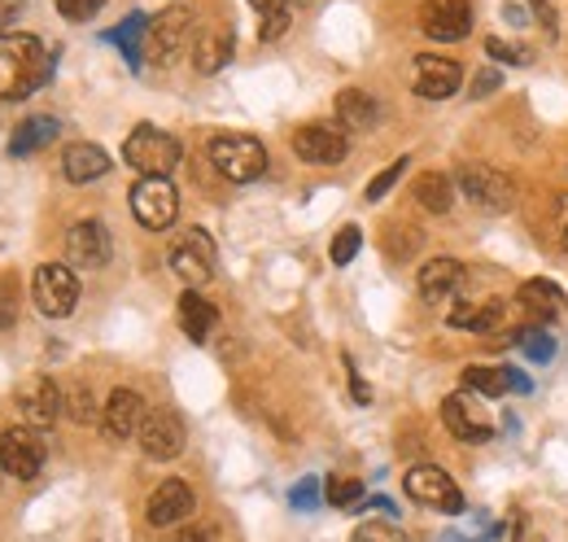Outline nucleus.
<instances>
[{"instance_id": "46", "label": "nucleus", "mask_w": 568, "mask_h": 542, "mask_svg": "<svg viewBox=\"0 0 568 542\" xmlns=\"http://www.w3.org/2000/svg\"><path fill=\"white\" fill-rule=\"evenodd\" d=\"M511 542H537V529H533V525L520 516V520L511 525Z\"/></svg>"}, {"instance_id": "25", "label": "nucleus", "mask_w": 568, "mask_h": 542, "mask_svg": "<svg viewBox=\"0 0 568 542\" xmlns=\"http://www.w3.org/2000/svg\"><path fill=\"white\" fill-rule=\"evenodd\" d=\"M214 323H218V310H214L197 288H188V293L179 297V328H184V337L201 345V341L214 332Z\"/></svg>"}, {"instance_id": "12", "label": "nucleus", "mask_w": 568, "mask_h": 542, "mask_svg": "<svg viewBox=\"0 0 568 542\" xmlns=\"http://www.w3.org/2000/svg\"><path fill=\"white\" fill-rule=\"evenodd\" d=\"M459 83H463V70H459L450 57L419 52L415 66H411V87H415V96H424V101H446V96L459 92Z\"/></svg>"}, {"instance_id": "32", "label": "nucleus", "mask_w": 568, "mask_h": 542, "mask_svg": "<svg viewBox=\"0 0 568 542\" xmlns=\"http://www.w3.org/2000/svg\"><path fill=\"white\" fill-rule=\"evenodd\" d=\"M323 494H328V503H332V507L354 511V507L363 503V481H354V476H328Z\"/></svg>"}, {"instance_id": "42", "label": "nucleus", "mask_w": 568, "mask_h": 542, "mask_svg": "<svg viewBox=\"0 0 568 542\" xmlns=\"http://www.w3.org/2000/svg\"><path fill=\"white\" fill-rule=\"evenodd\" d=\"M345 367H350V389H354V402H358V406H367V402H371V389L363 385V376H358V367H354L350 358H345Z\"/></svg>"}, {"instance_id": "39", "label": "nucleus", "mask_w": 568, "mask_h": 542, "mask_svg": "<svg viewBox=\"0 0 568 542\" xmlns=\"http://www.w3.org/2000/svg\"><path fill=\"white\" fill-rule=\"evenodd\" d=\"M485 52L494 57V61H511V66H529L533 61V52L529 48H520V44H502V39H485Z\"/></svg>"}, {"instance_id": "7", "label": "nucleus", "mask_w": 568, "mask_h": 542, "mask_svg": "<svg viewBox=\"0 0 568 542\" xmlns=\"http://www.w3.org/2000/svg\"><path fill=\"white\" fill-rule=\"evenodd\" d=\"M31 297L39 306V315L66 319L74 310V302H79V280H74V271L66 262H44L35 271V280H31Z\"/></svg>"}, {"instance_id": "45", "label": "nucleus", "mask_w": 568, "mask_h": 542, "mask_svg": "<svg viewBox=\"0 0 568 542\" xmlns=\"http://www.w3.org/2000/svg\"><path fill=\"white\" fill-rule=\"evenodd\" d=\"M22 4H26V0H0V35H9L13 17L22 13Z\"/></svg>"}, {"instance_id": "8", "label": "nucleus", "mask_w": 568, "mask_h": 542, "mask_svg": "<svg viewBox=\"0 0 568 542\" xmlns=\"http://www.w3.org/2000/svg\"><path fill=\"white\" fill-rule=\"evenodd\" d=\"M214 262H218L214 240H210L201 227H188V232L175 236V245H170V271H175L188 288L205 284V280L214 275Z\"/></svg>"}, {"instance_id": "3", "label": "nucleus", "mask_w": 568, "mask_h": 542, "mask_svg": "<svg viewBox=\"0 0 568 542\" xmlns=\"http://www.w3.org/2000/svg\"><path fill=\"white\" fill-rule=\"evenodd\" d=\"M210 162L218 175H227L232 184H249L267 170V149L253 140V136H240V131H223L210 140Z\"/></svg>"}, {"instance_id": "21", "label": "nucleus", "mask_w": 568, "mask_h": 542, "mask_svg": "<svg viewBox=\"0 0 568 542\" xmlns=\"http://www.w3.org/2000/svg\"><path fill=\"white\" fill-rule=\"evenodd\" d=\"M454 328H468V332H494L502 319H507V302L502 297H463V302H454L450 306V315H446Z\"/></svg>"}, {"instance_id": "1", "label": "nucleus", "mask_w": 568, "mask_h": 542, "mask_svg": "<svg viewBox=\"0 0 568 542\" xmlns=\"http://www.w3.org/2000/svg\"><path fill=\"white\" fill-rule=\"evenodd\" d=\"M52 74V57L35 35H0V101H26Z\"/></svg>"}, {"instance_id": "48", "label": "nucleus", "mask_w": 568, "mask_h": 542, "mask_svg": "<svg viewBox=\"0 0 568 542\" xmlns=\"http://www.w3.org/2000/svg\"><path fill=\"white\" fill-rule=\"evenodd\" d=\"M258 13H267V9H275V4H284V0H249Z\"/></svg>"}, {"instance_id": "34", "label": "nucleus", "mask_w": 568, "mask_h": 542, "mask_svg": "<svg viewBox=\"0 0 568 542\" xmlns=\"http://www.w3.org/2000/svg\"><path fill=\"white\" fill-rule=\"evenodd\" d=\"M358 245H363V232L350 223V227H341V232L332 236V249H328V254H332V262H336V267H345V262H354Z\"/></svg>"}, {"instance_id": "16", "label": "nucleus", "mask_w": 568, "mask_h": 542, "mask_svg": "<svg viewBox=\"0 0 568 542\" xmlns=\"http://www.w3.org/2000/svg\"><path fill=\"white\" fill-rule=\"evenodd\" d=\"M419 26H424L428 39L454 44V39H463L472 31V4L468 0H424Z\"/></svg>"}, {"instance_id": "10", "label": "nucleus", "mask_w": 568, "mask_h": 542, "mask_svg": "<svg viewBox=\"0 0 568 542\" xmlns=\"http://www.w3.org/2000/svg\"><path fill=\"white\" fill-rule=\"evenodd\" d=\"M293 153L301 162H310V166H336V162H345L350 140L332 122H306V127L293 131Z\"/></svg>"}, {"instance_id": "5", "label": "nucleus", "mask_w": 568, "mask_h": 542, "mask_svg": "<svg viewBox=\"0 0 568 542\" xmlns=\"http://www.w3.org/2000/svg\"><path fill=\"white\" fill-rule=\"evenodd\" d=\"M459 192H463L472 205H481L485 214H507V210L516 205V184H511V175H502L498 166H485V162H468V166L459 170Z\"/></svg>"}, {"instance_id": "13", "label": "nucleus", "mask_w": 568, "mask_h": 542, "mask_svg": "<svg viewBox=\"0 0 568 542\" xmlns=\"http://www.w3.org/2000/svg\"><path fill=\"white\" fill-rule=\"evenodd\" d=\"M17 411H22L26 428H48V424L66 411V393L57 389V380L31 376V380L17 385Z\"/></svg>"}, {"instance_id": "49", "label": "nucleus", "mask_w": 568, "mask_h": 542, "mask_svg": "<svg viewBox=\"0 0 568 542\" xmlns=\"http://www.w3.org/2000/svg\"><path fill=\"white\" fill-rule=\"evenodd\" d=\"M441 542H481V538H463V533H446Z\"/></svg>"}, {"instance_id": "50", "label": "nucleus", "mask_w": 568, "mask_h": 542, "mask_svg": "<svg viewBox=\"0 0 568 542\" xmlns=\"http://www.w3.org/2000/svg\"><path fill=\"white\" fill-rule=\"evenodd\" d=\"M564 249H568V219H564Z\"/></svg>"}, {"instance_id": "30", "label": "nucleus", "mask_w": 568, "mask_h": 542, "mask_svg": "<svg viewBox=\"0 0 568 542\" xmlns=\"http://www.w3.org/2000/svg\"><path fill=\"white\" fill-rule=\"evenodd\" d=\"M144 35H149V17L144 13H131L118 31H109V39L122 48V57L131 61V66H140V52H144Z\"/></svg>"}, {"instance_id": "19", "label": "nucleus", "mask_w": 568, "mask_h": 542, "mask_svg": "<svg viewBox=\"0 0 568 542\" xmlns=\"http://www.w3.org/2000/svg\"><path fill=\"white\" fill-rule=\"evenodd\" d=\"M144 398L135 393V389H114L109 398H105V411H100V424H105V433L114 437V441H127V437H135L140 433V424H144Z\"/></svg>"}, {"instance_id": "4", "label": "nucleus", "mask_w": 568, "mask_h": 542, "mask_svg": "<svg viewBox=\"0 0 568 542\" xmlns=\"http://www.w3.org/2000/svg\"><path fill=\"white\" fill-rule=\"evenodd\" d=\"M192 9L188 4H170L162 9L153 22H149V35H144V52L157 61V66H170L179 61V52H188L192 44Z\"/></svg>"}, {"instance_id": "47", "label": "nucleus", "mask_w": 568, "mask_h": 542, "mask_svg": "<svg viewBox=\"0 0 568 542\" xmlns=\"http://www.w3.org/2000/svg\"><path fill=\"white\" fill-rule=\"evenodd\" d=\"M166 542H210V529H184V533H175Z\"/></svg>"}, {"instance_id": "28", "label": "nucleus", "mask_w": 568, "mask_h": 542, "mask_svg": "<svg viewBox=\"0 0 568 542\" xmlns=\"http://www.w3.org/2000/svg\"><path fill=\"white\" fill-rule=\"evenodd\" d=\"M227 61H232V31H205V35H197V44H192V66H197L201 74H218Z\"/></svg>"}, {"instance_id": "43", "label": "nucleus", "mask_w": 568, "mask_h": 542, "mask_svg": "<svg viewBox=\"0 0 568 542\" xmlns=\"http://www.w3.org/2000/svg\"><path fill=\"white\" fill-rule=\"evenodd\" d=\"M529 4H533V17L542 22V31L555 35V9H551V0H529Z\"/></svg>"}, {"instance_id": "20", "label": "nucleus", "mask_w": 568, "mask_h": 542, "mask_svg": "<svg viewBox=\"0 0 568 542\" xmlns=\"http://www.w3.org/2000/svg\"><path fill=\"white\" fill-rule=\"evenodd\" d=\"M463 284H468V271H463L459 258H446V254H441V258H428V262L419 267V293H424V302L459 297Z\"/></svg>"}, {"instance_id": "40", "label": "nucleus", "mask_w": 568, "mask_h": 542, "mask_svg": "<svg viewBox=\"0 0 568 542\" xmlns=\"http://www.w3.org/2000/svg\"><path fill=\"white\" fill-rule=\"evenodd\" d=\"M319 490H323V485H319L315 476H301V481L288 490V503H293L297 511H315V507H319Z\"/></svg>"}, {"instance_id": "14", "label": "nucleus", "mask_w": 568, "mask_h": 542, "mask_svg": "<svg viewBox=\"0 0 568 542\" xmlns=\"http://www.w3.org/2000/svg\"><path fill=\"white\" fill-rule=\"evenodd\" d=\"M184 437H188L184 420H179L175 411H166V406L149 411L144 424H140V433H135V441H140V450H144L149 459H175V455L184 450Z\"/></svg>"}, {"instance_id": "11", "label": "nucleus", "mask_w": 568, "mask_h": 542, "mask_svg": "<svg viewBox=\"0 0 568 542\" xmlns=\"http://www.w3.org/2000/svg\"><path fill=\"white\" fill-rule=\"evenodd\" d=\"M441 420H446V428H450L459 441L481 446V441L494 437V420H489L485 402H476L472 393H450V398L441 402Z\"/></svg>"}, {"instance_id": "33", "label": "nucleus", "mask_w": 568, "mask_h": 542, "mask_svg": "<svg viewBox=\"0 0 568 542\" xmlns=\"http://www.w3.org/2000/svg\"><path fill=\"white\" fill-rule=\"evenodd\" d=\"M66 415H70L74 424H96V420H100L96 398H92V389H87V385H74V389L66 393Z\"/></svg>"}, {"instance_id": "24", "label": "nucleus", "mask_w": 568, "mask_h": 542, "mask_svg": "<svg viewBox=\"0 0 568 542\" xmlns=\"http://www.w3.org/2000/svg\"><path fill=\"white\" fill-rule=\"evenodd\" d=\"M376 118H380V105H376L363 87L336 92V122H341L345 131H367V127H376Z\"/></svg>"}, {"instance_id": "31", "label": "nucleus", "mask_w": 568, "mask_h": 542, "mask_svg": "<svg viewBox=\"0 0 568 542\" xmlns=\"http://www.w3.org/2000/svg\"><path fill=\"white\" fill-rule=\"evenodd\" d=\"M516 345L533 358V363H551L555 358V337L542 328V323H533V328H520L516 332Z\"/></svg>"}, {"instance_id": "2", "label": "nucleus", "mask_w": 568, "mask_h": 542, "mask_svg": "<svg viewBox=\"0 0 568 542\" xmlns=\"http://www.w3.org/2000/svg\"><path fill=\"white\" fill-rule=\"evenodd\" d=\"M122 157L127 166H135L140 175H170L179 166V140L153 122H140L127 140H122Z\"/></svg>"}, {"instance_id": "9", "label": "nucleus", "mask_w": 568, "mask_h": 542, "mask_svg": "<svg viewBox=\"0 0 568 542\" xmlns=\"http://www.w3.org/2000/svg\"><path fill=\"white\" fill-rule=\"evenodd\" d=\"M406 494L415 498V503H424V507H437V511H446V516H459L463 511V494H459V485L450 481V472H441L437 463H415V468H406Z\"/></svg>"}, {"instance_id": "35", "label": "nucleus", "mask_w": 568, "mask_h": 542, "mask_svg": "<svg viewBox=\"0 0 568 542\" xmlns=\"http://www.w3.org/2000/svg\"><path fill=\"white\" fill-rule=\"evenodd\" d=\"M288 22H293V4L284 0V4H275V9H267V13H262L258 35H262V39H280V35L288 31Z\"/></svg>"}, {"instance_id": "44", "label": "nucleus", "mask_w": 568, "mask_h": 542, "mask_svg": "<svg viewBox=\"0 0 568 542\" xmlns=\"http://www.w3.org/2000/svg\"><path fill=\"white\" fill-rule=\"evenodd\" d=\"M498 87V70H481L476 79H472V96H489Z\"/></svg>"}, {"instance_id": "18", "label": "nucleus", "mask_w": 568, "mask_h": 542, "mask_svg": "<svg viewBox=\"0 0 568 542\" xmlns=\"http://www.w3.org/2000/svg\"><path fill=\"white\" fill-rule=\"evenodd\" d=\"M192 507H197V494H192V485H188V481H179V476H170V481H162V485L149 494V507H144V516H149V525L166 529V525H179V520H188V516H192Z\"/></svg>"}, {"instance_id": "36", "label": "nucleus", "mask_w": 568, "mask_h": 542, "mask_svg": "<svg viewBox=\"0 0 568 542\" xmlns=\"http://www.w3.org/2000/svg\"><path fill=\"white\" fill-rule=\"evenodd\" d=\"M402 170H406V157L389 162V166H384L380 175H371V184H367V192H363V197H367V201H380V197H384V192H389V188H393V184L402 179Z\"/></svg>"}, {"instance_id": "29", "label": "nucleus", "mask_w": 568, "mask_h": 542, "mask_svg": "<svg viewBox=\"0 0 568 542\" xmlns=\"http://www.w3.org/2000/svg\"><path fill=\"white\" fill-rule=\"evenodd\" d=\"M463 389H468V393H481V398H502V393L511 389V372H507V367L472 363V367H463Z\"/></svg>"}, {"instance_id": "37", "label": "nucleus", "mask_w": 568, "mask_h": 542, "mask_svg": "<svg viewBox=\"0 0 568 542\" xmlns=\"http://www.w3.org/2000/svg\"><path fill=\"white\" fill-rule=\"evenodd\" d=\"M17 323V275H0V332Z\"/></svg>"}, {"instance_id": "22", "label": "nucleus", "mask_w": 568, "mask_h": 542, "mask_svg": "<svg viewBox=\"0 0 568 542\" xmlns=\"http://www.w3.org/2000/svg\"><path fill=\"white\" fill-rule=\"evenodd\" d=\"M516 297H520V306H524L537 323H551V319H559V315L568 310V297H564V288H559L555 280H524Z\"/></svg>"}, {"instance_id": "27", "label": "nucleus", "mask_w": 568, "mask_h": 542, "mask_svg": "<svg viewBox=\"0 0 568 542\" xmlns=\"http://www.w3.org/2000/svg\"><path fill=\"white\" fill-rule=\"evenodd\" d=\"M411 192H415V201H419L428 214H446V210L454 205V179L441 175V170H424V175H415Z\"/></svg>"}, {"instance_id": "23", "label": "nucleus", "mask_w": 568, "mask_h": 542, "mask_svg": "<svg viewBox=\"0 0 568 542\" xmlns=\"http://www.w3.org/2000/svg\"><path fill=\"white\" fill-rule=\"evenodd\" d=\"M61 170H66L70 184H92L109 170V153L100 144H70L61 153Z\"/></svg>"}, {"instance_id": "15", "label": "nucleus", "mask_w": 568, "mask_h": 542, "mask_svg": "<svg viewBox=\"0 0 568 542\" xmlns=\"http://www.w3.org/2000/svg\"><path fill=\"white\" fill-rule=\"evenodd\" d=\"M0 468L17 481H31L39 476L44 468V441L35 428H4L0 433Z\"/></svg>"}, {"instance_id": "41", "label": "nucleus", "mask_w": 568, "mask_h": 542, "mask_svg": "<svg viewBox=\"0 0 568 542\" xmlns=\"http://www.w3.org/2000/svg\"><path fill=\"white\" fill-rule=\"evenodd\" d=\"M100 4H105V0H57V13H61L66 22H87V17L100 13Z\"/></svg>"}, {"instance_id": "26", "label": "nucleus", "mask_w": 568, "mask_h": 542, "mask_svg": "<svg viewBox=\"0 0 568 542\" xmlns=\"http://www.w3.org/2000/svg\"><path fill=\"white\" fill-rule=\"evenodd\" d=\"M57 127H61V122H57L52 114H35V118L17 122V131L9 136V157H26V153L52 144V140H57Z\"/></svg>"}, {"instance_id": "17", "label": "nucleus", "mask_w": 568, "mask_h": 542, "mask_svg": "<svg viewBox=\"0 0 568 542\" xmlns=\"http://www.w3.org/2000/svg\"><path fill=\"white\" fill-rule=\"evenodd\" d=\"M109 254H114V245H109V232H105L100 219H79V223L70 227V236H66V258H70L74 267L100 271V267L109 262Z\"/></svg>"}, {"instance_id": "6", "label": "nucleus", "mask_w": 568, "mask_h": 542, "mask_svg": "<svg viewBox=\"0 0 568 542\" xmlns=\"http://www.w3.org/2000/svg\"><path fill=\"white\" fill-rule=\"evenodd\" d=\"M131 214L140 219V227L149 232H166L179 214V192L166 175H140V184L131 188Z\"/></svg>"}, {"instance_id": "38", "label": "nucleus", "mask_w": 568, "mask_h": 542, "mask_svg": "<svg viewBox=\"0 0 568 542\" xmlns=\"http://www.w3.org/2000/svg\"><path fill=\"white\" fill-rule=\"evenodd\" d=\"M354 542H406L402 529H393L389 520H367L354 529Z\"/></svg>"}]
</instances>
